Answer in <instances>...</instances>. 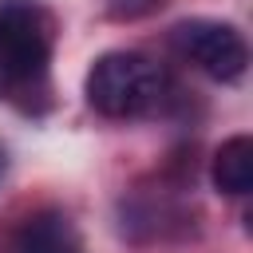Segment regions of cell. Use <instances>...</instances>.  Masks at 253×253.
I'll return each mask as SVG.
<instances>
[{
	"instance_id": "obj_6",
	"label": "cell",
	"mask_w": 253,
	"mask_h": 253,
	"mask_svg": "<svg viewBox=\"0 0 253 253\" xmlns=\"http://www.w3.org/2000/svg\"><path fill=\"white\" fill-rule=\"evenodd\" d=\"M0 174H4V146H0Z\"/></svg>"
},
{
	"instance_id": "obj_5",
	"label": "cell",
	"mask_w": 253,
	"mask_h": 253,
	"mask_svg": "<svg viewBox=\"0 0 253 253\" xmlns=\"http://www.w3.org/2000/svg\"><path fill=\"white\" fill-rule=\"evenodd\" d=\"M213 186L229 198H241L253 190V138L233 134L213 154Z\"/></svg>"
},
{
	"instance_id": "obj_2",
	"label": "cell",
	"mask_w": 253,
	"mask_h": 253,
	"mask_svg": "<svg viewBox=\"0 0 253 253\" xmlns=\"http://www.w3.org/2000/svg\"><path fill=\"white\" fill-rule=\"evenodd\" d=\"M51 55V20L32 0L0 4V79L32 83L47 71Z\"/></svg>"
},
{
	"instance_id": "obj_3",
	"label": "cell",
	"mask_w": 253,
	"mask_h": 253,
	"mask_svg": "<svg viewBox=\"0 0 253 253\" xmlns=\"http://www.w3.org/2000/svg\"><path fill=\"white\" fill-rule=\"evenodd\" d=\"M174 43L178 51L198 63L210 79H221V83H233L245 75V63H249V47L241 40L237 28L229 24H217V20H186L174 28Z\"/></svg>"
},
{
	"instance_id": "obj_1",
	"label": "cell",
	"mask_w": 253,
	"mask_h": 253,
	"mask_svg": "<svg viewBox=\"0 0 253 253\" xmlns=\"http://www.w3.org/2000/svg\"><path fill=\"white\" fill-rule=\"evenodd\" d=\"M162 99V71L138 51H107L87 75V103L107 119L146 115Z\"/></svg>"
},
{
	"instance_id": "obj_4",
	"label": "cell",
	"mask_w": 253,
	"mask_h": 253,
	"mask_svg": "<svg viewBox=\"0 0 253 253\" xmlns=\"http://www.w3.org/2000/svg\"><path fill=\"white\" fill-rule=\"evenodd\" d=\"M12 253H79V241L63 213H36L12 237Z\"/></svg>"
}]
</instances>
